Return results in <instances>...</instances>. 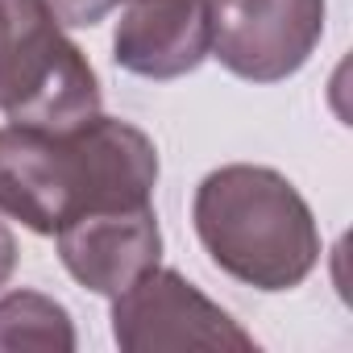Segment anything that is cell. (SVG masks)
I'll use <instances>...</instances> for the list:
<instances>
[{
	"label": "cell",
	"instance_id": "obj_1",
	"mask_svg": "<svg viewBox=\"0 0 353 353\" xmlns=\"http://www.w3.org/2000/svg\"><path fill=\"white\" fill-rule=\"evenodd\" d=\"M158 145L121 117L92 112L71 129H0V212L54 237L67 221L154 204Z\"/></svg>",
	"mask_w": 353,
	"mask_h": 353
},
{
	"label": "cell",
	"instance_id": "obj_2",
	"mask_svg": "<svg viewBox=\"0 0 353 353\" xmlns=\"http://www.w3.org/2000/svg\"><path fill=\"white\" fill-rule=\"evenodd\" d=\"M208 258L254 291H291L320 262V225L274 166L229 162L208 170L192 200Z\"/></svg>",
	"mask_w": 353,
	"mask_h": 353
},
{
	"label": "cell",
	"instance_id": "obj_3",
	"mask_svg": "<svg viewBox=\"0 0 353 353\" xmlns=\"http://www.w3.org/2000/svg\"><path fill=\"white\" fill-rule=\"evenodd\" d=\"M100 79L42 0H0V112L30 129H71L100 112Z\"/></svg>",
	"mask_w": 353,
	"mask_h": 353
},
{
	"label": "cell",
	"instance_id": "obj_4",
	"mask_svg": "<svg viewBox=\"0 0 353 353\" xmlns=\"http://www.w3.org/2000/svg\"><path fill=\"white\" fill-rule=\"evenodd\" d=\"M112 341L125 353H179V349H237L258 341L179 270L150 266L121 295H112Z\"/></svg>",
	"mask_w": 353,
	"mask_h": 353
},
{
	"label": "cell",
	"instance_id": "obj_5",
	"mask_svg": "<svg viewBox=\"0 0 353 353\" xmlns=\"http://www.w3.org/2000/svg\"><path fill=\"white\" fill-rule=\"evenodd\" d=\"M212 59L250 83L291 79L320 46L328 0H208Z\"/></svg>",
	"mask_w": 353,
	"mask_h": 353
},
{
	"label": "cell",
	"instance_id": "obj_6",
	"mask_svg": "<svg viewBox=\"0 0 353 353\" xmlns=\"http://www.w3.org/2000/svg\"><path fill=\"white\" fill-rule=\"evenodd\" d=\"M59 258L67 274L96 291V295H121L133 279H141L162 258V229L154 204L141 208H108V212H83L67 221L54 233Z\"/></svg>",
	"mask_w": 353,
	"mask_h": 353
},
{
	"label": "cell",
	"instance_id": "obj_7",
	"mask_svg": "<svg viewBox=\"0 0 353 353\" xmlns=\"http://www.w3.org/2000/svg\"><path fill=\"white\" fill-rule=\"evenodd\" d=\"M212 59L208 0H129L112 34V63L141 79H179Z\"/></svg>",
	"mask_w": 353,
	"mask_h": 353
},
{
	"label": "cell",
	"instance_id": "obj_8",
	"mask_svg": "<svg viewBox=\"0 0 353 353\" xmlns=\"http://www.w3.org/2000/svg\"><path fill=\"white\" fill-rule=\"evenodd\" d=\"M71 353L75 349V324L71 312L42 291H9L0 295V353Z\"/></svg>",
	"mask_w": 353,
	"mask_h": 353
},
{
	"label": "cell",
	"instance_id": "obj_9",
	"mask_svg": "<svg viewBox=\"0 0 353 353\" xmlns=\"http://www.w3.org/2000/svg\"><path fill=\"white\" fill-rule=\"evenodd\" d=\"M42 5L54 13L59 26H71V30H92L100 26L121 0H42Z\"/></svg>",
	"mask_w": 353,
	"mask_h": 353
},
{
	"label": "cell",
	"instance_id": "obj_10",
	"mask_svg": "<svg viewBox=\"0 0 353 353\" xmlns=\"http://www.w3.org/2000/svg\"><path fill=\"white\" fill-rule=\"evenodd\" d=\"M13 270H17V237H13V229L5 221H0V287L13 279Z\"/></svg>",
	"mask_w": 353,
	"mask_h": 353
}]
</instances>
